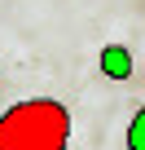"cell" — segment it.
I'll list each match as a JSON object with an SVG mask.
<instances>
[{
	"instance_id": "2",
	"label": "cell",
	"mask_w": 145,
	"mask_h": 150,
	"mask_svg": "<svg viewBox=\"0 0 145 150\" xmlns=\"http://www.w3.org/2000/svg\"><path fill=\"white\" fill-rule=\"evenodd\" d=\"M101 71L110 75V80H127V75H132V57H127V49H106V53H101Z\"/></svg>"
},
{
	"instance_id": "1",
	"label": "cell",
	"mask_w": 145,
	"mask_h": 150,
	"mask_svg": "<svg viewBox=\"0 0 145 150\" xmlns=\"http://www.w3.org/2000/svg\"><path fill=\"white\" fill-rule=\"evenodd\" d=\"M0 150H70V110L57 97H27L0 110Z\"/></svg>"
},
{
	"instance_id": "3",
	"label": "cell",
	"mask_w": 145,
	"mask_h": 150,
	"mask_svg": "<svg viewBox=\"0 0 145 150\" xmlns=\"http://www.w3.org/2000/svg\"><path fill=\"white\" fill-rule=\"evenodd\" d=\"M127 150H145V106L132 115V124H127Z\"/></svg>"
}]
</instances>
